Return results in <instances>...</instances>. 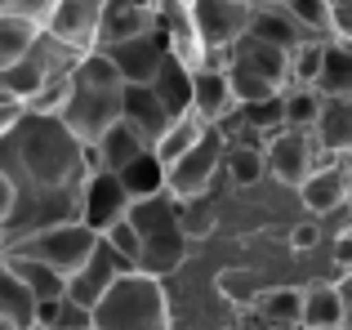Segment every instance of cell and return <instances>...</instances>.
<instances>
[{"label": "cell", "instance_id": "cell-1", "mask_svg": "<svg viewBox=\"0 0 352 330\" xmlns=\"http://www.w3.org/2000/svg\"><path fill=\"white\" fill-rule=\"evenodd\" d=\"M0 174L9 179V192H14V206L0 223V250H5L41 228L76 219L89 157L58 125V116L27 107L18 125L0 139Z\"/></svg>", "mask_w": 352, "mask_h": 330}, {"label": "cell", "instance_id": "cell-2", "mask_svg": "<svg viewBox=\"0 0 352 330\" xmlns=\"http://www.w3.org/2000/svg\"><path fill=\"white\" fill-rule=\"evenodd\" d=\"M54 116H58V125L80 148H94V143L103 139V130H112L120 121V76L98 50L80 54L76 67L67 72Z\"/></svg>", "mask_w": 352, "mask_h": 330}, {"label": "cell", "instance_id": "cell-3", "mask_svg": "<svg viewBox=\"0 0 352 330\" xmlns=\"http://www.w3.org/2000/svg\"><path fill=\"white\" fill-rule=\"evenodd\" d=\"M125 223L134 228V236H138L134 272L165 281V277H174V272L188 263V254H192V236H188V228H183L179 201H174L170 192H152V197L129 201Z\"/></svg>", "mask_w": 352, "mask_h": 330}, {"label": "cell", "instance_id": "cell-4", "mask_svg": "<svg viewBox=\"0 0 352 330\" xmlns=\"http://www.w3.org/2000/svg\"><path fill=\"white\" fill-rule=\"evenodd\" d=\"M89 330H174L165 286L143 272H125L89 308Z\"/></svg>", "mask_w": 352, "mask_h": 330}, {"label": "cell", "instance_id": "cell-5", "mask_svg": "<svg viewBox=\"0 0 352 330\" xmlns=\"http://www.w3.org/2000/svg\"><path fill=\"white\" fill-rule=\"evenodd\" d=\"M76 58H80V54L72 50V45L54 41L50 32H36L32 45H27V50L0 72V94L27 107L36 94H45L50 85H58V80L76 67Z\"/></svg>", "mask_w": 352, "mask_h": 330}, {"label": "cell", "instance_id": "cell-6", "mask_svg": "<svg viewBox=\"0 0 352 330\" xmlns=\"http://www.w3.org/2000/svg\"><path fill=\"white\" fill-rule=\"evenodd\" d=\"M94 241H98V232H89L85 223H54V228H41V232H32V236H23V241H14V245H5L9 254H23V259H36V263H45V268H54L58 277H72V272L85 263V254L94 250Z\"/></svg>", "mask_w": 352, "mask_h": 330}, {"label": "cell", "instance_id": "cell-7", "mask_svg": "<svg viewBox=\"0 0 352 330\" xmlns=\"http://www.w3.org/2000/svg\"><path fill=\"white\" fill-rule=\"evenodd\" d=\"M219 157H223V139H219V130L210 125L179 161L165 165V192H170L174 201H192V197L214 192L219 183H223L219 179Z\"/></svg>", "mask_w": 352, "mask_h": 330}, {"label": "cell", "instance_id": "cell-8", "mask_svg": "<svg viewBox=\"0 0 352 330\" xmlns=\"http://www.w3.org/2000/svg\"><path fill=\"white\" fill-rule=\"evenodd\" d=\"M258 152H263V179L290 192L317 170V157H321V148L312 143L308 130H285V125L276 134H267Z\"/></svg>", "mask_w": 352, "mask_h": 330}, {"label": "cell", "instance_id": "cell-9", "mask_svg": "<svg viewBox=\"0 0 352 330\" xmlns=\"http://www.w3.org/2000/svg\"><path fill=\"white\" fill-rule=\"evenodd\" d=\"M348 157L352 152H321L317 170L294 188V197H299V206H303L308 219H326V214H335V210L348 206V192H352Z\"/></svg>", "mask_w": 352, "mask_h": 330}, {"label": "cell", "instance_id": "cell-10", "mask_svg": "<svg viewBox=\"0 0 352 330\" xmlns=\"http://www.w3.org/2000/svg\"><path fill=\"white\" fill-rule=\"evenodd\" d=\"M250 9H254V0H192L188 23L206 50H228L232 41L245 36Z\"/></svg>", "mask_w": 352, "mask_h": 330}, {"label": "cell", "instance_id": "cell-11", "mask_svg": "<svg viewBox=\"0 0 352 330\" xmlns=\"http://www.w3.org/2000/svg\"><path fill=\"white\" fill-rule=\"evenodd\" d=\"M98 54L112 63V72L120 76V85H147L152 72L161 67V58H165V32H161V27H152V32L134 36V41L98 45Z\"/></svg>", "mask_w": 352, "mask_h": 330}, {"label": "cell", "instance_id": "cell-12", "mask_svg": "<svg viewBox=\"0 0 352 330\" xmlns=\"http://www.w3.org/2000/svg\"><path fill=\"white\" fill-rule=\"evenodd\" d=\"M129 210V192L120 188V179L112 170H89L85 183H80V210H76V223H85L89 232H103L112 228L116 219H125Z\"/></svg>", "mask_w": 352, "mask_h": 330}, {"label": "cell", "instance_id": "cell-13", "mask_svg": "<svg viewBox=\"0 0 352 330\" xmlns=\"http://www.w3.org/2000/svg\"><path fill=\"white\" fill-rule=\"evenodd\" d=\"M103 5L107 0H58L50 9L41 32H50L54 41L72 45L76 54H89L98 45V18H103Z\"/></svg>", "mask_w": 352, "mask_h": 330}, {"label": "cell", "instance_id": "cell-14", "mask_svg": "<svg viewBox=\"0 0 352 330\" xmlns=\"http://www.w3.org/2000/svg\"><path fill=\"white\" fill-rule=\"evenodd\" d=\"M125 272H134L120 254H112L103 241H94V250L85 254V263H80L76 272L67 277V290H63V299H72V304L80 308H94L98 299H103V290L112 286L116 277H125Z\"/></svg>", "mask_w": 352, "mask_h": 330}, {"label": "cell", "instance_id": "cell-15", "mask_svg": "<svg viewBox=\"0 0 352 330\" xmlns=\"http://www.w3.org/2000/svg\"><path fill=\"white\" fill-rule=\"evenodd\" d=\"M344 326H348L344 281L312 277L299 290V330H344Z\"/></svg>", "mask_w": 352, "mask_h": 330}, {"label": "cell", "instance_id": "cell-16", "mask_svg": "<svg viewBox=\"0 0 352 330\" xmlns=\"http://www.w3.org/2000/svg\"><path fill=\"white\" fill-rule=\"evenodd\" d=\"M120 125H125L143 148H152L165 134L170 116H165V107L156 103V94L147 85H120Z\"/></svg>", "mask_w": 352, "mask_h": 330}, {"label": "cell", "instance_id": "cell-17", "mask_svg": "<svg viewBox=\"0 0 352 330\" xmlns=\"http://www.w3.org/2000/svg\"><path fill=\"white\" fill-rule=\"evenodd\" d=\"M228 54H232L228 63H236V67H245V72H254V76H263L267 85L285 89V76H290V54H285V50H276V45H267V41H258V36L245 32L241 41L228 45Z\"/></svg>", "mask_w": 352, "mask_h": 330}, {"label": "cell", "instance_id": "cell-18", "mask_svg": "<svg viewBox=\"0 0 352 330\" xmlns=\"http://www.w3.org/2000/svg\"><path fill=\"white\" fill-rule=\"evenodd\" d=\"M232 107L236 103H232V89H228V76H223V72L192 67V103H188V112L197 116V121L214 125V121H223Z\"/></svg>", "mask_w": 352, "mask_h": 330}, {"label": "cell", "instance_id": "cell-19", "mask_svg": "<svg viewBox=\"0 0 352 330\" xmlns=\"http://www.w3.org/2000/svg\"><path fill=\"white\" fill-rule=\"evenodd\" d=\"M308 134L321 152H352V98H321Z\"/></svg>", "mask_w": 352, "mask_h": 330}, {"label": "cell", "instance_id": "cell-20", "mask_svg": "<svg viewBox=\"0 0 352 330\" xmlns=\"http://www.w3.org/2000/svg\"><path fill=\"white\" fill-rule=\"evenodd\" d=\"M312 94L321 98H352V45L321 41V67L312 80Z\"/></svg>", "mask_w": 352, "mask_h": 330}, {"label": "cell", "instance_id": "cell-21", "mask_svg": "<svg viewBox=\"0 0 352 330\" xmlns=\"http://www.w3.org/2000/svg\"><path fill=\"white\" fill-rule=\"evenodd\" d=\"M147 89L156 94V103L165 107V116H183L188 112V103H192V67H183L179 58H170L165 54L161 58V67L152 72V80H147Z\"/></svg>", "mask_w": 352, "mask_h": 330}, {"label": "cell", "instance_id": "cell-22", "mask_svg": "<svg viewBox=\"0 0 352 330\" xmlns=\"http://www.w3.org/2000/svg\"><path fill=\"white\" fill-rule=\"evenodd\" d=\"M245 32L258 36V41H267V45H276V50H285V54H290L294 45H303V41H317V36L303 32L281 5H254L250 9V27Z\"/></svg>", "mask_w": 352, "mask_h": 330}, {"label": "cell", "instance_id": "cell-23", "mask_svg": "<svg viewBox=\"0 0 352 330\" xmlns=\"http://www.w3.org/2000/svg\"><path fill=\"white\" fill-rule=\"evenodd\" d=\"M156 27V14L129 5V0H107L103 5V18H98V45H116V41H134V36L152 32ZM94 45V50H98Z\"/></svg>", "mask_w": 352, "mask_h": 330}, {"label": "cell", "instance_id": "cell-24", "mask_svg": "<svg viewBox=\"0 0 352 330\" xmlns=\"http://www.w3.org/2000/svg\"><path fill=\"white\" fill-rule=\"evenodd\" d=\"M32 317H36V299L27 295L18 272L9 268V259L0 254V322L14 326V330H32Z\"/></svg>", "mask_w": 352, "mask_h": 330}, {"label": "cell", "instance_id": "cell-25", "mask_svg": "<svg viewBox=\"0 0 352 330\" xmlns=\"http://www.w3.org/2000/svg\"><path fill=\"white\" fill-rule=\"evenodd\" d=\"M138 152H147V148L116 121L112 130H103V139H98L94 148H85V157H89V170H112V174H116L120 165H129Z\"/></svg>", "mask_w": 352, "mask_h": 330}, {"label": "cell", "instance_id": "cell-26", "mask_svg": "<svg viewBox=\"0 0 352 330\" xmlns=\"http://www.w3.org/2000/svg\"><path fill=\"white\" fill-rule=\"evenodd\" d=\"M219 179H228L232 188H258L263 183V152L250 148V143H223Z\"/></svg>", "mask_w": 352, "mask_h": 330}, {"label": "cell", "instance_id": "cell-27", "mask_svg": "<svg viewBox=\"0 0 352 330\" xmlns=\"http://www.w3.org/2000/svg\"><path fill=\"white\" fill-rule=\"evenodd\" d=\"M206 130H210L206 121H197L192 112H183V116H174V121L165 125V134H161V139H156L147 152H152V157L161 161V170H165V165H174V161H179L183 152H188V148H192V143H197Z\"/></svg>", "mask_w": 352, "mask_h": 330}, {"label": "cell", "instance_id": "cell-28", "mask_svg": "<svg viewBox=\"0 0 352 330\" xmlns=\"http://www.w3.org/2000/svg\"><path fill=\"white\" fill-rule=\"evenodd\" d=\"M9 259V268L18 272V281L27 286V295L36 299V304H45V299H63V290H67V277H58L54 268H45V263H36V259H23V254H9V250H0Z\"/></svg>", "mask_w": 352, "mask_h": 330}, {"label": "cell", "instance_id": "cell-29", "mask_svg": "<svg viewBox=\"0 0 352 330\" xmlns=\"http://www.w3.org/2000/svg\"><path fill=\"white\" fill-rule=\"evenodd\" d=\"M116 179H120V188L129 192V201L152 197V192H165V170H161V161H156L152 152H138L129 165H120Z\"/></svg>", "mask_w": 352, "mask_h": 330}, {"label": "cell", "instance_id": "cell-30", "mask_svg": "<svg viewBox=\"0 0 352 330\" xmlns=\"http://www.w3.org/2000/svg\"><path fill=\"white\" fill-rule=\"evenodd\" d=\"M236 116H241V125H250V130L258 134V139H267V134L281 130V94L254 98V103H236Z\"/></svg>", "mask_w": 352, "mask_h": 330}, {"label": "cell", "instance_id": "cell-31", "mask_svg": "<svg viewBox=\"0 0 352 330\" xmlns=\"http://www.w3.org/2000/svg\"><path fill=\"white\" fill-rule=\"evenodd\" d=\"M317 103L321 94H312V89H281V125L285 130H312Z\"/></svg>", "mask_w": 352, "mask_h": 330}, {"label": "cell", "instance_id": "cell-32", "mask_svg": "<svg viewBox=\"0 0 352 330\" xmlns=\"http://www.w3.org/2000/svg\"><path fill=\"white\" fill-rule=\"evenodd\" d=\"M321 67V41H303L290 50V76H285V89H312Z\"/></svg>", "mask_w": 352, "mask_h": 330}, {"label": "cell", "instance_id": "cell-33", "mask_svg": "<svg viewBox=\"0 0 352 330\" xmlns=\"http://www.w3.org/2000/svg\"><path fill=\"white\" fill-rule=\"evenodd\" d=\"M281 9H285V14H290L308 36L330 41V5H326V0H285Z\"/></svg>", "mask_w": 352, "mask_h": 330}, {"label": "cell", "instance_id": "cell-34", "mask_svg": "<svg viewBox=\"0 0 352 330\" xmlns=\"http://www.w3.org/2000/svg\"><path fill=\"white\" fill-rule=\"evenodd\" d=\"M41 32V27H32V23H23V18H5L0 14V72L9 67V63L18 58V54L32 45V36Z\"/></svg>", "mask_w": 352, "mask_h": 330}, {"label": "cell", "instance_id": "cell-35", "mask_svg": "<svg viewBox=\"0 0 352 330\" xmlns=\"http://www.w3.org/2000/svg\"><path fill=\"white\" fill-rule=\"evenodd\" d=\"M98 241H103L107 250L120 254V259H125L129 268H134V259H138V236H134V228H129L125 219H116L112 228H103V232H98Z\"/></svg>", "mask_w": 352, "mask_h": 330}, {"label": "cell", "instance_id": "cell-36", "mask_svg": "<svg viewBox=\"0 0 352 330\" xmlns=\"http://www.w3.org/2000/svg\"><path fill=\"white\" fill-rule=\"evenodd\" d=\"M54 5H58V0H0V14L23 18V23H32V27H45V18H50Z\"/></svg>", "mask_w": 352, "mask_h": 330}, {"label": "cell", "instance_id": "cell-37", "mask_svg": "<svg viewBox=\"0 0 352 330\" xmlns=\"http://www.w3.org/2000/svg\"><path fill=\"white\" fill-rule=\"evenodd\" d=\"M50 330H89V308L72 304V299H58V313H54Z\"/></svg>", "mask_w": 352, "mask_h": 330}, {"label": "cell", "instance_id": "cell-38", "mask_svg": "<svg viewBox=\"0 0 352 330\" xmlns=\"http://www.w3.org/2000/svg\"><path fill=\"white\" fill-rule=\"evenodd\" d=\"M330 41L352 45V0H335L330 5Z\"/></svg>", "mask_w": 352, "mask_h": 330}, {"label": "cell", "instance_id": "cell-39", "mask_svg": "<svg viewBox=\"0 0 352 330\" xmlns=\"http://www.w3.org/2000/svg\"><path fill=\"white\" fill-rule=\"evenodd\" d=\"M23 112H27L23 103H14V98H5V94H0V139H5V134L18 125V116H23Z\"/></svg>", "mask_w": 352, "mask_h": 330}, {"label": "cell", "instance_id": "cell-40", "mask_svg": "<svg viewBox=\"0 0 352 330\" xmlns=\"http://www.w3.org/2000/svg\"><path fill=\"white\" fill-rule=\"evenodd\" d=\"M9 206H14V192H9V179H5V174H0V223H5Z\"/></svg>", "mask_w": 352, "mask_h": 330}, {"label": "cell", "instance_id": "cell-41", "mask_svg": "<svg viewBox=\"0 0 352 330\" xmlns=\"http://www.w3.org/2000/svg\"><path fill=\"white\" fill-rule=\"evenodd\" d=\"M129 5H138V9H147V14H152V9H156V0H129Z\"/></svg>", "mask_w": 352, "mask_h": 330}, {"label": "cell", "instance_id": "cell-42", "mask_svg": "<svg viewBox=\"0 0 352 330\" xmlns=\"http://www.w3.org/2000/svg\"><path fill=\"white\" fill-rule=\"evenodd\" d=\"M254 5H285V0H254Z\"/></svg>", "mask_w": 352, "mask_h": 330}, {"label": "cell", "instance_id": "cell-43", "mask_svg": "<svg viewBox=\"0 0 352 330\" xmlns=\"http://www.w3.org/2000/svg\"><path fill=\"white\" fill-rule=\"evenodd\" d=\"M0 330H14V326H5V322H0Z\"/></svg>", "mask_w": 352, "mask_h": 330}, {"label": "cell", "instance_id": "cell-44", "mask_svg": "<svg viewBox=\"0 0 352 330\" xmlns=\"http://www.w3.org/2000/svg\"><path fill=\"white\" fill-rule=\"evenodd\" d=\"M326 5H335V0H326Z\"/></svg>", "mask_w": 352, "mask_h": 330}]
</instances>
